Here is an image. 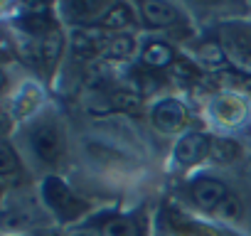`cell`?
I'll return each mask as SVG.
<instances>
[{"instance_id":"6da1fadb","label":"cell","mask_w":251,"mask_h":236,"mask_svg":"<svg viewBox=\"0 0 251 236\" xmlns=\"http://www.w3.org/2000/svg\"><path fill=\"white\" fill-rule=\"evenodd\" d=\"M185 118H187L185 106H182L180 101H175V98H163V101H158L155 108H153V126H155L158 131H163V133H175V131H180V128L185 126Z\"/></svg>"},{"instance_id":"7a4b0ae2","label":"cell","mask_w":251,"mask_h":236,"mask_svg":"<svg viewBox=\"0 0 251 236\" xmlns=\"http://www.w3.org/2000/svg\"><path fill=\"white\" fill-rule=\"evenodd\" d=\"M32 150L37 153V158H42L45 163H57L62 155V138L57 133L54 126H40L32 131Z\"/></svg>"},{"instance_id":"3957f363","label":"cell","mask_w":251,"mask_h":236,"mask_svg":"<svg viewBox=\"0 0 251 236\" xmlns=\"http://www.w3.org/2000/svg\"><path fill=\"white\" fill-rule=\"evenodd\" d=\"M192 199L200 209H219L222 202L226 199V187H224V182H219L214 177H202L192 187Z\"/></svg>"},{"instance_id":"277c9868","label":"cell","mask_w":251,"mask_h":236,"mask_svg":"<svg viewBox=\"0 0 251 236\" xmlns=\"http://www.w3.org/2000/svg\"><path fill=\"white\" fill-rule=\"evenodd\" d=\"M209 148H212V143H209L207 136H202V133H187V136L180 138V143L175 148V160L182 163V165H195V163H200L209 153Z\"/></svg>"},{"instance_id":"5b68a950","label":"cell","mask_w":251,"mask_h":236,"mask_svg":"<svg viewBox=\"0 0 251 236\" xmlns=\"http://www.w3.org/2000/svg\"><path fill=\"white\" fill-rule=\"evenodd\" d=\"M141 13H143V20L151 27H168L177 20V13L170 3H153V0H146V3H141Z\"/></svg>"},{"instance_id":"8992f818","label":"cell","mask_w":251,"mask_h":236,"mask_svg":"<svg viewBox=\"0 0 251 236\" xmlns=\"http://www.w3.org/2000/svg\"><path fill=\"white\" fill-rule=\"evenodd\" d=\"M45 192H47V199L57 207V212H59L62 216H72V212L67 209V204H69L74 212H79V209H81V204H79L69 192H67V187L62 185V180H54V177H52V180H47V189H45Z\"/></svg>"},{"instance_id":"52a82bcc","label":"cell","mask_w":251,"mask_h":236,"mask_svg":"<svg viewBox=\"0 0 251 236\" xmlns=\"http://www.w3.org/2000/svg\"><path fill=\"white\" fill-rule=\"evenodd\" d=\"M173 49L165 45V42H148V47L143 49V62L148 67H155V69H163L173 62Z\"/></svg>"},{"instance_id":"ba28073f","label":"cell","mask_w":251,"mask_h":236,"mask_svg":"<svg viewBox=\"0 0 251 236\" xmlns=\"http://www.w3.org/2000/svg\"><path fill=\"white\" fill-rule=\"evenodd\" d=\"M209 155L217 160V163H231L236 155H239V145L234 141H226V138H219V141H212V148H209Z\"/></svg>"},{"instance_id":"9c48e42d","label":"cell","mask_w":251,"mask_h":236,"mask_svg":"<svg viewBox=\"0 0 251 236\" xmlns=\"http://www.w3.org/2000/svg\"><path fill=\"white\" fill-rule=\"evenodd\" d=\"M74 49H76V54H94L96 49H99V42H101V32L96 35V32H76L74 35Z\"/></svg>"},{"instance_id":"30bf717a","label":"cell","mask_w":251,"mask_h":236,"mask_svg":"<svg viewBox=\"0 0 251 236\" xmlns=\"http://www.w3.org/2000/svg\"><path fill=\"white\" fill-rule=\"evenodd\" d=\"M103 234L106 236H138V226L128 219H111L108 224H103Z\"/></svg>"},{"instance_id":"8fae6325","label":"cell","mask_w":251,"mask_h":236,"mask_svg":"<svg viewBox=\"0 0 251 236\" xmlns=\"http://www.w3.org/2000/svg\"><path fill=\"white\" fill-rule=\"evenodd\" d=\"M59 52H62V37H59L57 32H50V35L42 40V45H40V57H42L45 62H54V59L59 57Z\"/></svg>"},{"instance_id":"7c38bea8","label":"cell","mask_w":251,"mask_h":236,"mask_svg":"<svg viewBox=\"0 0 251 236\" xmlns=\"http://www.w3.org/2000/svg\"><path fill=\"white\" fill-rule=\"evenodd\" d=\"M15 170H18V158H15L13 148L8 143H0V175L10 180Z\"/></svg>"},{"instance_id":"4fadbf2b","label":"cell","mask_w":251,"mask_h":236,"mask_svg":"<svg viewBox=\"0 0 251 236\" xmlns=\"http://www.w3.org/2000/svg\"><path fill=\"white\" fill-rule=\"evenodd\" d=\"M128 20H131L128 8H126V5H116V8H111V10L106 13L103 25H106V27H121V25H128Z\"/></svg>"},{"instance_id":"5bb4252c","label":"cell","mask_w":251,"mask_h":236,"mask_svg":"<svg viewBox=\"0 0 251 236\" xmlns=\"http://www.w3.org/2000/svg\"><path fill=\"white\" fill-rule=\"evenodd\" d=\"M131 52H133V40L131 37H118L108 47V54H113V57H126V54H131Z\"/></svg>"},{"instance_id":"9a60e30c","label":"cell","mask_w":251,"mask_h":236,"mask_svg":"<svg viewBox=\"0 0 251 236\" xmlns=\"http://www.w3.org/2000/svg\"><path fill=\"white\" fill-rule=\"evenodd\" d=\"M219 212H224L226 216H234V214L239 212V204H236V199H231V197H226V199L222 202V207H219Z\"/></svg>"}]
</instances>
